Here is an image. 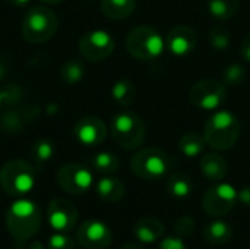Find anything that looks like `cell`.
Listing matches in <instances>:
<instances>
[{
    "mask_svg": "<svg viewBox=\"0 0 250 249\" xmlns=\"http://www.w3.org/2000/svg\"><path fill=\"white\" fill-rule=\"evenodd\" d=\"M6 226L12 238L19 244L34 238L41 226V210L38 204L25 197L13 201L6 211Z\"/></svg>",
    "mask_w": 250,
    "mask_h": 249,
    "instance_id": "1",
    "label": "cell"
},
{
    "mask_svg": "<svg viewBox=\"0 0 250 249\" xmlns=\"http://www.w3.org/2000/svg\"><path fill=\"white\" fill-rule=\"evenodd\" d=\"M240 131L242 125L239 117L229 110H220L207 119L204 136L207 145L215 151H227L231 150L239 141Z\"/></svg>",
    "mask_w": 250,
    "mask_h": 249,
    "instance_id": "2",
    "label": "cell"
},
{
    "mask_svg": "<svg viewBox=\"0 0 250 249\" xmlns=\"http://www.w3.org/2000/svg\"><path fill=\"white\" fill-rule=\"evenodd\" d=\"M110 132L113 141L123 150H138L146 138V128L142 117L129 110L114 114Z\"/></svg>",
    "mask_w": 250,
    "mask_h": 249,
    "instance_id": "3",
    "label": "cell"
},
{
    "mask_svg": "<svg viewBox=\"0 0 250 249\" xmlns=\"http://www.w3.org/2000/svg\"><path fill=\"white\" fill-rule=\"evenodd\" d=\"M126 48L135 59L151 62L163 54L166 48V40L155 28L149 25H138L127 34Z\"/></svg>",
    "mask_w": 250,
    "mask_h": 249,
    "instance_id": "4",
    "label": "cell"
},
{
    "mask_svg": "<svg viewBox=\"0 0 250 249\" xmlns=\"http://www.w3.org/2000/svg\"><path fill=\"white\" fill-rule=\"evenodd\" d=\"M1 189L10 197H25L35 186V169L26 160L15 158L7 161L0 170Z\"/></svg>",
    "mask_w": 250,
    "mask_h": 249,
    "instance_id": "5",
    "label": "cell"
},
{
    "mask_svg": "<svg viewBox=\"0 0 250 249\" xmlns=\"http://www.w3.org/2000/svg\"><path fill=\"white\" fill-rule=\"evenodd\" d=\"M59 28L57 15L44 6L29 9L22 19V35L31 44L48 41Z\"/></svg>",
    "mask_w": 250,
    "mask_h": 249,
    "instance_id": "6",
    "label": "cell"
},
{
    "mask_svg": "<svg viewBox=\"0 0 250 249\" xmlns=\"http://www.w3.org/2000/svg\"><path fill=\"white\" fill-rule=\"evenodd\" d=\"M171 169L170 156L155 147L136 151L130 158V170L144 181L163 179Z\"/></svg>",
    "mask_w": 250,
    "mask_h": 249,
    "instance_id": "7",
    "label": "cell"
},
{
    "mask_svg": "<svg viewBox=\"0 0 250 249\" xmlns=\"http://www.w3.org/2000/svg\"><path fill=\"white\" fill-rule=\"evenodd\" d=\"M237 203L239 191L233 185L217 183L205 192L202 208L211 217H224L236 208Z\"/></svg>",
    "mask_w": 250,
    "mask_h": 249,
    "instance_id": "8",
    "label": "cell"
},
{
    "mask_svg": "<svg viewBox=\"0 0 250 249\" xmlns=\"http://www.w3.org/2000/svg\"><path fill=\"white\" fill-rule=\"evenodd\" d=\"M189 97L195 107L204 110H215L226 103L227 88L226 84L218 79L205 78L193 84Z\"/></svg>",
    "mask_w": 250,
    "mask_h": 249,
    "instance_id": "9",
    "label": "cell"
},
{
    "mask_svg": "<svg viewBox=\"0 0 250 249\" xmlns=\"http://www.w3.org/2000/svg\"><path fill=\"white\" fill-rule=\"evenodd\" d=\"M57 183L70 195H83L94 185L92 172L79 163H67L57 172Z\"/></svg>",
    "mask_w": 250,
    "mask_h": 249,
    "instance_id": "10",
    "label": "cell"
},
{
    "mask_svg": "<svg viewBox=\"0 0 250 249\" xmlns=\"http://www.w3.org/2000/svg\"><path fill=\"white\" fill-rule=\"evenodd\" d=\"M116 43L110 32L104 29H94L86 32L79 40V53L85 60L101 62L114 51Z\"/></svg>",
    "mask_w": 250,
    "mask_h": 249,
    "instance_id": "11",
    "label": "cell"
},
{
    "mask_svg": "<svg viewBox=\"0 0 250 249\" xmlns=\"http://www.w3.org/2000/svg\"><path fill=\"white\" fill-rule=\"evenodd\" d=\"M111 229L97 219L83 222L76 232V242L83 249H105L111 245Z\"/></svg>",
    "mask_w": 250,
    "mask_h": 249,
    "instance_id": "12",
    "label": "cell"
},
{
    "mask_svg": "<svg viewBox=\"0 0 250 249\" xmlns=\"http://www.w3.org/2000/svg\"><path fill=\"white\" fill-rule=\"evenodd\" d=\"M78 210L66 198H54L47 207V220L54 232H66L75 229L78 223Z\"/></svg>",
    "mask_w": 250,
    "mask_h": 249,
    "instance_id": "13",
    "label": "cell"
},
{
    "mask_svg": "<svg viewBox=\"0 0 250 249\" xmlns=\"http://www.w3.org/2000/svg\"><path fill=\"white\" fill-rule=\"evenodd\" d=\"M73 134L82 145L97 147L107 138V126L97 116H85L76 122Z\"/></svg>",
    "mask_w": 250,
    "mask_h": 249,
    "instance_id": "14",
    "label": "cell"
},
{
    "mask_svg": "<svg viewBox=\"0 0 250 249\" xmlns=\"http://www.w3.org/2000/svg\"><path fill=\"white\" fill-rule=\"evenodd\" d=\"M198 43V35L193 28L188 25L173 26L166 37V47L168 51L177 57H185L190 54Z\"/></svg>",
    "mask_w": 250,
    "mask_h": 249,
    "instance_id": "15",
    "label": "cell"
},
{
    "mask_svg": "<svg viewBox=\"0 0 250 249\" xmlns=\"http://www.w3.org/2000/svg\"><path fill=\"white\" fill-rule=\"evenodd\" d=\"M166 227L155 217H144L139 219L133 226V235L136 241L144 245H152L158 242L164 236Z\"/></svg>",
    "mask_w": 250,
    "mask_h": 249,
    "instance_id": "16",
    "label": "cell"
},
{
    "mask_svg": "<svg viewBox=\"0 0 250 249\" xmlns=\"http://www.w3.org/2000/svg\"><path fill=\"white\" fill-rule=\"evenodd\" d=\"M199 169L201 173L212 182H220L227 176L229 172V164L223 156L218 153H208L201 157L199 161Z\"/></svg>",
    "mask_w": 250,
    "mask_h": 249,
    "instance_id": "17",
    "label": "cell"
},
{
    "mask_svg": "<svg viewBox=\"0 0 250 249\" xmlns=\"http://www.w3.org/2000/svg\"><path fill=\"white\" fill-rule=\"evenodd\" d=\"M95 192L100 197V200L114 204L125 198L126 189L120 179H117L111 175H104L95 183Z\"/></svg>",
    "mask_w": 250,
    "mask_h": 249,
    "instance_id": "18",
    "label": "cell"
},
{
    "mask_svg": "<svg viewBox=\"0 0 250 249\" xmlns=\"http://www.w3.org/2000/svg\"><path fill=\"white\" fill-rule=\"evenodd\" d=\"M233 236V227L224 220H214L204 227L202 238L208 245H226Z\"/></svg>",
    "mask_w": 250,
    "mask_h": 249,
    "instance_id": "19",
    "label": "cell"
},
{
    "mask_svg": "<svg viewBox=\"0 0 250 249\" xmlns=\"http://www.w3.org/2000/svg\"><path fill=\"white\" fill-rule=\"evenodd\" d=\"M101 12L110 19L129 18L136 9V0H101Z\"/></svg>",
    "mask_w": 250,
    "mask_h": 249,
    "instance_id": "20",
    "label": "cell"
},
{
    "mask_svg": "<svg viewBox=\"0 0 250 249\" xmlns=\"http://www.w3.org/2000/svg\"><path fill=\"white\" fill-rule=\"evenodd\" d=\"M207 147V141H205V136L195 132V131H189L186 132L180 141H179V150L182 151L183 156L189 157V158H193V157H198L204 153Z\"/></svg>",
    "mask_w": 250,
    "mask_h": 249,
    "instance_id": "21",
    "label": "cell"
},
{
    "mask_svg": "<svg viewBox=\"0 0 250 249\" xmlns=\"http://www.w3.org/2000/svg\"><path fill=\"white\" fill-rule=\"evenodd\" d=\"M167 192L176 200H185L193 192V182L185 173H174L167 181Z\"/></svg>",
    "mask_w": 250,
    "mask_h": 249,
    "instance_id": "22",
    "label": "cell"
},
{
    "mask_svg": "<svg viewBox=\"0 0 250 249\" xmlns=\"http://www.w3.org/2000/svg\"><path fill=\"white\" fill-rule=\"evenodd\" d=\"M111 97L120 107H129L136 97V88L129 79H119L111 87Z\"/></svg>",
    "mask_w": 250,
    "mask_h": 249,
    "instance_id": "23",
    "label": "cell"
},
{
    "mask_svg": "<svg viewBox=\"0 0 250 249\" xmlns=\"http://www.w3.org/2000/svg\"><path fill=\"white\" fill-rule=\"evenodd\" d=\"M240 7V0H208V10L218 21L231 19Z\"/></svg>",
    "mask_w": 250,
    "mask_h": 249,
    "instance_id": "24",
    "label": "cell"
},
{
    "mask_svg": "<svg viewBox=\"0 0 250 249\" xmlns=\"http://www.w3.org/2000/svg\"><path fill=\"white\" fill-rule=\"evenodd\" d=\"M91 166L95 172L101 175H113L120 167V160L116 154L103 151L91 157Z\"/></svg>",
    "mask_w": 250,
    "mask_h": 249,
    "instance_id": "25",
    "label": "cell"
},
{
    "mask_svg": "<svg viewBox=\"0 0 250 249\" xmlns=\"http://www.w3.org/2000/svg\"><path fill=\"white\" fill-rule=\"evenodd\" d=\"M85 76V66L78 59H69L66 60L60 68V78L64 84L76 85L79 84Z\"/></svg>",
    "mask_w": 250,
    "mask_h": 249,
    "instance_id": "26",
    "label": "cell"
},
{
    "mask_svg": "<svg viewBox=\"0 0 250 249\" xmlns=\"http://www.w3.org/2000/svg\"><path fill=\"white\" fill-rule=\"evenodd\" d=\"M54 151H56L54 144L50 139H45V138L37 139L31 147V156H32V158H34V161L37 164L48 163L53 158Z\"/></svg>",
    "mask_w": 250,
    "mask_h": 249,
    "instance_id": "27",
    "label": "cell"
},
{
    "mask_svg": "<svg viewBox=\"0 0 250 249\" xmlns=\"http://www.w3.org/2000/svg\"><path fill=\"white\" fill-rule=\"evenodd\" d=\"M211 47L217 51H224L231 45V32L223 25H215L209 31Z\"/></svg>",
    "mask_w": 250,
    "mask_h": 249,
    "instance_id": "28",
    "label": "cell"
},
{
    "mask_svg": "<svg viewBox=\"0 0 250 249\" xmlns=\"http://www.w3.org/2000/svg\"><path fill=\"white\" fill-rule=\"evenodd\" d=\"M246 70L240 63H231L229 65L223 72V82L230 87H239L245 82Z\"/></svg>",
    "mask_w": 250,
    "mask_h": 249,
    "instance_id": "29",
    "label": "cell"
},
{
    "mask_svg": "<svg viewBox=\"0 0 250 249\" xmlns=\"http://www.w3.org/2000/svg\"><path fill=\"white\" fill-rule=\"evenodd\" d=\"M47 249H75V241L66 232H54L48 238Z\"/></svg>",
    "mask_w": 250,
    "mask_h": 249,
    "instance_id": "30",
    "label": "cell"
},
{
    "mask_svg": "<svg viewBox=\"0 0 250 249\" xmlns=\"http://www.w3.org/2000/svg\"><path fill=\"white\" fill-rule=\"evenodd\" d=\"M195 229H196V225H195V220L190 216H180L174 223L176 235H179L182 238L192 236L195 233Z\"/></svg>",
    "mask_w": 250,
    "mask_h": 249,
    "instance_id": "31",
    "label": "cell"
},
{
    "mask_svg": "<svg viewBox=\"0 0 250 249\" xmlns=\"http://www.w3.org/2000/svg\"><path fill=\"white\" fill-rule=\"evenodd\" d=\"M158 249H189L188 245L185 244L183 238L179 235H171V236H166L164 239H161Z\"/></svg>",
    "mask_w": 250,
    "mask_h": 249,
    "instance_id": "32",
    "label": "cell"
},
{
    "mask_svg": "<svg viewBox=\"0 0 250 249\" xmlns=\"http://www.w3.org/2000/svg\"><path fill=\"white\" fill-rule=\"evenodd\" d=\"M240 53H242V57H243L246 62H249L250 63V32L243 38V41H242Z\"/></svg>",
    "mask_w": 250,
    "mask_h": 249,
    "instance_id": "33",
    "label": "cell"
},
{
    "mask_svg": "<svg viewBox=\"0 0 250 249\" xmlns=\"http://www.w3.org/2000/svg\"><path fill=\"white\" fill-rule=\"evenodd\" d=\"M239 203H242L246 207H250V185L239 189Z\"/></svg>",
    "mask_w": 250,
    "mask_h": 249,
    "instance_id": "34",
    "label": "cell"
},
{
    "mask_svg": "<svg viewBox=\"0 0 250 249\" xmlns=\"http://www.w3.org/2000/svg\"><path fill=\"white\" fill-rule=\"evenodd\" d=\"M122 249H145V247H144V244H141L139 241H132V242H127V244H125L123 247H122Z\"/></svg>",
    "mask_w": 250,
    "mask_h": 249,
    "instance_id": "35",
    "label": "cell"
},
{
    "mask_svg": "<svg viewBox=\"0 0 250 249\" xmlns=\"http://www.w3.org/2000/svg\"><path fill=\"white\" fill-rule=\"evenodd\" d=\"M10 4L16 6V7H22V6H26L31 0H7Z\"/></svg>",
    "mask_w": 250,
    "mask_h": 249,
    "instance_id": "36",
    "label": "cell"
},
{
    "mask_svg": "<svg viewBox=\"0 0 250 249\" xmlns=\"http://www.w3.org/2000/svg\"><path fill=\"white\" fill-rule=\"evenodd\" d=\"M28 249H45V247H44L40 241H34V242L29 245V248Z\"/></svg>",
    "mask_w": 250,
    "mask_h": 249,
    "instance_id": "37",
    "label": "cell"
},
{
    "mask_svg": "<svg viewBox=\"0 0 250 249\" xmlns=\"http://www.w3.org/2000/svg\"><path fill=\"white\" fill-rule=\"evenodd\" d=\"M4 75H6V68H4V65L0 62V81L4 78Z\"/></svg>",
    "mask_w": 250,
    "mask_h": 249,
    "instance_id": "38",
    "label": "cell"
},
{
    "mask_svg": "<svg viewBox=\"0 0 250 249\" xmlns=\"http://www.w3.org/2000/svg\"><path fill=\"white\" fill-rule=\"evenodd\" d=\"M40 1H42V3H45V4H59V3H62L63 0H40Z\"/></svg>",
    "mask_w": 250,
    "mask_h": 249,
    "instance_id": "39",
    "label": "cell"
},
{
    "mask_svg": "<svg viewBox=\"0 0 250 249\" xmlns=\"http://www.w3.org/2000/svg\"><path fill=\"white\" fill-rule=\"evenodd\" d=\"M4 101V92H1L0 91V106H1V103Z\"/></svg>",
    "mask_w": 250,
    "mask_h": 249,
    "instance_id": "40",
    "label": "cell"
}]
</instances>
